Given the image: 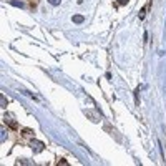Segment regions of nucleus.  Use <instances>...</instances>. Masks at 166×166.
Wrapping results in <instances>:
<instances>
[{"mask_svg":"<svg viewBox=\"0 0 166 166\" xmlns=\"http://www.w3.org/2000/svg\"><path fill=\"white\" fill-rule=\"evenodd\" d=\"M12 5H15V7H20V8L23 7V4H22V2H17V0H12Z\"/></svg>","mask_w":166,"mask_h":166,"instance_id":"nucleus-3","label":"nucleus"},{"mask_svg":"<svg viewBox=\"0 0 166 166\" xmlns=\"http://www.w3.org/2000/svg\"><path fill=\"white\" fill-rule=\"evenodd\" d=\"M83 20H85L83 15H75V17H73V22H75V23H82Z\"/></svg>","mask_w":166,"mask_h":166,"instance_id":"nucleus-2","label":"nucleus"},{"mask_svg":"<svg viewBox=\"0 0 166 166\" xmlns=\"http://www.w3.org/2000/svg\"><path fill=\"white\" fill-rule=\"evenodd\" d=\"M48 2H50L52 5H60V2H61V0H48Z\"/></svg>","mask_w":166,"mask_h":166,"instance_id":"nucleus-4","label":"nucleus"},{"mask_svg":"<svg viewBox=\"0 0 166 166\" xmlns=\"http://www.w3.org/2000/svg\"><path fill=\"white\" fill-rule=\"evenodd\" d=\"M120 2H121V4H125V2H128V0H120Z\"/></svg>","mask_w":166,"mask_h":166,"instance_id":"nucleus-5","label":"nucleus"},{"mask_svg":"<svg viewBox=\"0 0 166 166\" xmlns=\"http://www.w3.org/2000/svg\"><path fill=\"white\" fill-rule=\"evenodd\" d=\"M32 144H35V151L40 153L43 150V143H40V141H32Z\"/></svg>","mask_w":166,"mask_h":166,"instance_id":"nucleus-1","label":"nucleus"}]
</instances>
